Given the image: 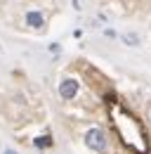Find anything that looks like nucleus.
I'll list each match as a JSON object with an SVG mask.
<instances>
[{
    "instance_id": "f257e3e1",
    "label": "nucleus",
    "mask_w": 151,
    "mask_h": 154,
    "mask_svg": "<svg viewBox=\"0 0 151 154\" xmlns=\"http://www.w3.org/2000/svg\"><path fill=\"white\" fill-rule=\"evenodd\" d=\"M109 116H111V123L118 137H120V142L132 154H149V137H147V131H144V126L139 123L137 116L128 112L116 100L109 102Z\"/></svg>"
},
{
    "instance_id": "f03ea898",
    "label": "nucleus",
    "mask_w": 151,
    "mask_h": 154,
    "mask_svg": "<svg viewBox=\"0 0 151 154\" xmlns=\"http://www.w3.org/2000/svg\"><path fill=\"white\" fill-rule=\"evenodd\" d=\"M85 145L94 152H104L106 149V133L102 128H90L85 133Z\"/></svg>"
},
{
    "instance_id": "7ed1b4c3",
    "label": "nucleus",
    "mask_w": 151,
    "mask_h": 154,
    "mask_svg": "<svg viewBox=\"0 0 151 154\" xmlns=\"http://www.w3.org/2000/svg\"><path fill=\"white\" fill-rule=\"evenodd\" d=\"M76 93H78V81L76 78H64L59 83V95L64 97V100H73Z\"/></svg>"
},
{
    "instance_id": "20e7f679",
    "label": "nucleus",
    "mask_w": 151,
    "mask_h": 154,
    "mask_svg": "<svg viewBox=\"0 0 151 154\" xmlns=\"http://www.w3.org/2000/svg\"><path fill=\"white\" fill-rule=\"evenodd\" d=\"M26 24H28V26H33V29H40V26L45 24V19H43V14H40V12H28V14H26Z\"/></svg>"
},
{
    "instance_id": "39448f33",
    "label": "nucleus",
    "mask_w": 151,
    "mask_h": 154,
    "mask_svg": "<svg viewBox=\"0 0 151 154\" xmlns=\"http://www.w3.org/2000/svg\"><path fill=\"white\" fill-rule=\"evenodd\" d=\"M50 145H52V137L50 135H43V137L36 140V147H50Z\"/></svg>"
},
{
    "instance_id": "423d86ee",
    "label": "nucleus",
    "mask_w": 151,
    "mask_h": 154,
    "mask_svg": "<svg viewBox=\"0 0 151 154\" xmlns=\"http://www.w3.org/2000/svg\"><path fill=\"white\" fill-rule=\"evenodd\" d=\"M123 40H125V43H130V45H137V43H139V38H137L135 33H125V36H123Z\"/></svg>"
},
{
    "instance_id": "0eeeda50",
    "label": "nucleus",
    "mask_w": 151,
    "mask_h": 154,
    "mask_svg": "<svg viewBox=\"0 0 151 154\" xmlns=\"http://www.w3.org/2000/svg\"><path fill=\"white\" fill-rule=\"evenodd\" d=\"M5 154H17V152H12V149H7V152H5Z\"/></svg>"
}]
</instances>
